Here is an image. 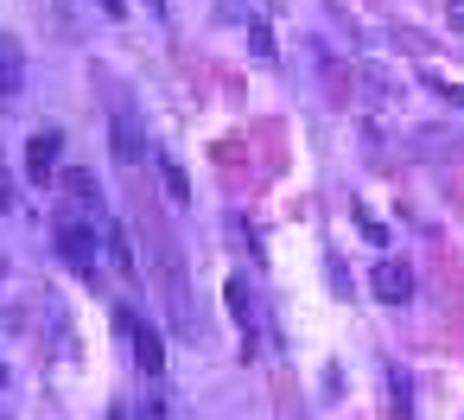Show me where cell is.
Returning <instances> with one entry per match:
<instances>
[{"mask_svg": "<svg viewBox=\"0 0 464 420\" xmlns=\"http://www.w3.org/2000/svg\"><path fill=\"white\" fill-rule=\"evenodd\" d=\"M20 83H26V58H20V45H14L7 33H0V90L14 96Z\"/></svg>", "mask_w": 464, "mask_h": 420, "instance_id": "cell-8", "label": "cell"}, {"mask_svg": "<svg viewBox=\"0 0 464 420\" xmlns=\"http://www.w3.org/2000/svg\"><path fill=\"white\" fill-rule=\"evenodd\" d=\"M160 179H166V191H172L179 204H191V179H185V166H179L172 153H160Z\"/></svg>", "mask_w": 464, "mask_h": 420, "instance_id": "cell-9", "label": "cell"}, {"mask_svg": "<svg viewBox=\"0 0 464 420\" xmlns=\"http://www.w3.org/2000/svg\"><path fill=\"white\" fill-rule=\"evenodd\" d=\"M223 299H229V312H236V325L248 331V325H255V299H248V287H242V280H229V287H223Z\"/></svg>", "mask_w": 464, "mask_h": 420, "instance_id": "cell-11", "label": "cell"}, {"mask_svg": "<svg viewBox=\"0 0 464 420\" xmlns=\"http://www.w3.org/2000/svg\"><path fill=\"white\" fill-rule=\"evenodd\" d=\"M58 147H64L58 128H39V134L26 141V179H33V185H52V179L64 172V166H58Z\"/></svg>", "mask_w": 464, "mask_h": 420, "instance_id": "cell-2", "label": "cell"}, {"mask_svg": "<svg viewBox=\"0 0 464 420\" xmlns=\"http://www.w3.org/2000/svg\"><path fill=\"white\" fill-rule=\"evenodd\" d=\"M0 210H14V185H7V172H0Z\"/></svg>", "mask_w": 464, "mask_h": 420, "instance_id": "cell-14", "label": "cell"}, {"mask_svg": "<svg viewBox=\"0 0 464 420\" xmlns=\"http://www.w3.org/2000/svg\"><path fill=\"white\" fill-rule=\"evenodd\" d=\"M128 331H134V357H140V369L160 376V369H166V337H160L147 318H128Z\"/></svg>", "mask_w": 464, "mask_h": 420, "instance_id": "cell-5", "label": "cell"}, {"mask_svg": "<svg viewBox=\"0 0 464 420\" xmlns=\"http://www.w3.org/2000/svg\"><path fill=\"white\" fill-rule=\"evenodd\" d=\"M102 261H109L115 274H134V268H140V261H134V242H128V230H121V223H109V230H102Z\"/></svg>", "mask_w": 464, "mask_h": 420, "instance_id": "cell-6", "label": "cell"}, {"mask_svg": "<svg viewBox=\"0 0 464 420\" xmlns=\"http://www.w3.org/2000/svg\"><path fill=\"white\" fill-rule=\"evenodd\" d=\"M375 299H388V306H407L413 299V268L407 261H375Z\"/></svg>", "mask_w": 464, "mask_h": 420, "instance_id": "cell-3", "label": "cell"}, {"mask_svg": "<svg viewBox=\"0 0 464 420\" xmlns=\"http://www.w3.org/2000/svg\"><path fill=\"white\" fill-rule=\"evenodd\" d=\"M388 401H394L401 420H413V382H407V369H388Z\"/></svg>", "mask_w": 464, "mask_h": 420, "instance_id": "cell-10", "label": "cell"}, {"mask_svg": "<svg viewBox=\"0 0 464 420\" xmlns=\"http://www.w3.org/2000/svg\"><path fill=\"white\" fill-rule=\"evenodd\" d=\"M420 77H426V90H432V96H445V109H464V90H458V83H445L439 71H420Z\"/></svg>", "mask_w": 464, "mask_h": 420, "instance_id": "cell-13", "label": "cell"}, {"mask_svg": "<svg viewBox=\"0 0 464 420\" xmlns=\"http://www.w3.org/2000/svg\"><path fill=\"white\" fill-rule=\"evenodd\" d=\"M248 45H255V58H261V64H274V58H280V52H274V33H267L261 20H248Z\"/></svg>", "mask_w": 464, "mask_h": 420, "instance_id": "cell-12", "label": "cell"}, {"mask_svg": "<svg viewBox=\"0 0 464 420\" xmlns=\"http://www.w3.org/2000/svg\"><path fill=\"white\" fill-rule=\"evenodd\" d=\"M58 185H64V198H71V204H90V210L102 204V185H96L83 166H64V172H58Z\"/></svg>", "mask_w": 464, "mask_h": 420, "instance_id": "cell-7", "label": "cell"}, {"mask_svg": "<svg viewBox=\"0 0 464 420\" xmlns=\"http://www.w3.org/2000/svg\"><path fill=\"white\" fill-rule=\"evenodd\" d=\"M0 382H7V369H0Z\"/></svg>", "mask_w": 464, "mask_h": 420, "instance_id": "cell-17", "label": "cell"}, {"mask_svg": "<svg viewBox=\"0 0 464 420\" xmlns=\"http://www.w3.org/2000/svg\"><path fill=\"white\" fill-rule=\"evenodd\" d=\"M96 7H102L109 20H121V14H128V7H121V0H96Z\"/></svg>", "mask_w": 464, "mask_h": 420, "instance_id": "cell-15", "label": "cell"}, {"mask_svg": "<svg viewBox=\"0 0 464 420\" xmlns=\"http://www.w3.org/2000/svg\"><path fill=\"white\" fill-rule=\"evenodd\" d=\"M109 420H128V414H109Z\"/></svg>", "mask_w": 464, "mask_h": 420, "instance_id": "cell-16", "label": "cell"}, {"mask_svg": "<svg viewBox=\"0 0 464 420\" xmlns=\"http://www.w3.org/2000/svg\"><path fill=\"white\" fill-rule=\"evenodd\" d=\"M109 141H115V160H121V166H140V153H147V134H140V122H134L128 109H115V122H109Z\"/></svg>", "mask_w": 464, "mask_h": 420, "instance_id": "cell-4", "label": "cell"}, {"mask_svg": "<svg viewBox=\"0 0 464 420\" xmlns=\"http://www.w3.org/2000/svg\"><path fill=\"white\" fill-rule=\"evenodd\" d=\"M58 255L77 268V274H96V261H102V236L90 230V217H58Z\"/></svg>", "mask_w": 464, "mask_h": 420, "instance_id": "cell-1", "label": "cell"}]
</instances>
